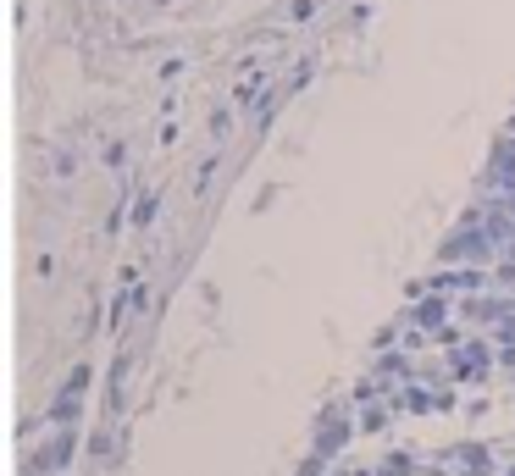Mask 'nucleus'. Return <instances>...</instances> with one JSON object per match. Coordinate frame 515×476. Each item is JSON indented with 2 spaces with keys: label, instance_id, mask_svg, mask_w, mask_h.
Segmentation results:
<instances>
[]
</instances>
